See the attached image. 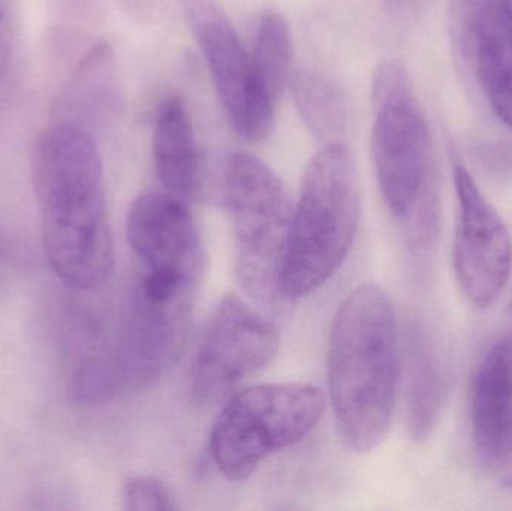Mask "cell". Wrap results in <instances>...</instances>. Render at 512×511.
<instances>
[{"mask_svg":"<svg viewBox=\"0 0 512 511\" xmlns=\"http://www.w3.org/2000/svg\"><path fill=\"white\" fill-rule=\"evenodd\" d=\"M33 185L51 270L78 293L104 288L113 275L114 239L104 168L90 132L68 120L45 129L36 144Z\"/></svg>","mask_w":512,"mask_h":511,"instance_id":"obj_1","label":"cell"},{"mask_svg":"<svg viewBox=\"0 0 512 511\" xmlns=\"http://www.w3.org/2000/svg\"><path fill=\"white\" fill-rule=\"evenodd\" d=\"M327 366L340 437L352 452H370L390 431L399 374L396 309L378 285H360L337 309Z\"/></svg>","mask_w":512,"mask_h":511,"instance_id":"obj_2","label":"cell"},{"mask_svg":"<svg viewBox=\"0 0 512 511\" xmlns=\"http://www.w3.org/2000/svg\"><path fill=\"white\" fill-rule=\"evenodd\" d=\"M372 152L376 179L391 215L405 222L418 246L438 231L429 125L408 71L381 63L372 83Z\"/></svg>","mask_w":512,"mask_h":511,"instance_id":"obj_3","label":"cell"},{"mask_svg":"<svg viewBox=\"0 0 512 511\" xmlns=\"http://www.w3.org/2000/svg\"><path fill=\"white\" fill-rule=\"evenodd\" d=\"M360 215L348 149L343 143L324 144L307 164L292 209L279 276L283 299H303L336 275L351 251Z\"/></svg>","mask_w":512,"mask_h":511,"instance_id":"obj_4","label":"cell"},{"mask_svg":"<svg viewBox=\"0 0 512 511\" xmlns=\"http://www.w3.org/2000/svg\"><path fill=\"white\" fill-rule=\"evenodd\" d=\"M222 191L233 225L237 279L259 305L276 308L285 300L279 276L294 209L288 191L274 170L248 152L228 156Z\"/></svg>","mask_w":512,"mask_h":511,"instance_id":"obj_5","label":"cell"},{"mask_svg":"<svg viewBox=\"0 0 512 511\" xmlns=\"http://www.w3.org/2000/svg\"><path fill=\"white\" fill-rule=\"evenodd\" d=\"M324 411V393L310 384L249 387L225 405L213 425V464L231 482L248 480L265 459L306 438Z\"/></svg>","mask_w":512,"mask_h":511,"instance_id":"obj_6","label":"cell"},{"mask_svg":"<svg viewBox=\"0 0 512 511\" xmlns=\"http://www.w3.org/2000/svg\"><path fill=\"white\" fill-rule=\"evenodd\" d=\"M183 12L206 59L234 131L252 143L273 131L274 107L239 33L216 0H183Z\"/></svg>","mask_w":512,"mask_h":511,"instance_id":"obj_7","label":"cell"},{"mask_svg":"<svg viewBox=\"0 0 512 511\" xmlns=\"http://www.w3.org/2000/svg\"><path fill=\"white\" fill-rule=\"evenodd\" d=\"M276 327L254 306L228 294L216 306L201 335L191 369V395L210 405L243 380L267 368L279 351Z\"/></svg>","mask_w":512,"mask_h":511,"instance_id":"obj_8","label":"cell"},{"mask_svg":"<svg viewBox=\"0 0 512 511\" xmlns=\"http://www.w3.org/2000/svg\"><path fill=\"white\" fill-rule=\"evenodd\" d=\"M194 294L161 296L135 282L114 326L120 389L146 390L176 366L192 324Z\"/></svg>","mask_w":512,"mask_h":511,"instance_id":"obj_9","label":"cell"},{"mask_svg":"<svg viewBox=\"0 0 512 511\" xmlns=\"http://www.w3.org/2000/svg\"><path fill=\"white\" fill-rule=\"evenodd\" d=\"M457 212L453 261L457 282L478 309L495 305L512 272V239L507 224L463 165L454 168Z\"/></svg>","mask_w":512,"mask_h":511,"instance_id":"obj_10","label":"cell"},{"mask_svg":"<svg viewBox=\"0 0 512 511\" xmlns=\"http://www.w3.org/2000/svg\"><path fill=\"white\" fill-rule=\"evenodd\" d=\"M132 251L144 275L180 287H197L203 245L188 203L168 192H146L132 203L126 221Z\"/></svg>","mask_w":512,"mask_h":511,"instance_id":"obj_11","label":"cell"},{"mask_svg":"<svg viewBox=\"0 0 512 511\" xmlns=\"http://www.w3.org/2000/svg\"><path fill=\"white\" fill-rule=\"evenodd\" d=\"M454 50L493 113L512 129V20L499 0H450Z\"/></svg>","mask_w":512,"mask_h":511,"instance_id":"obj_12","label":"cell"},{"mask_svg":"<svg viewBox=\"0 0 512 511\" xmlns=\"http://www.w3.org/2000/svg\"><path fill=\"white\" fill-rule=\"evenodd\" d=\"M471 422L481 470L496 486L512 491V333L496 339L478 365Z\"/></svg>","mask_w":512,"mask_h":511,"instance_id":"obj_13","label":"cell"},{"mask_svg":"<svg viewBox=\"0 0 512 511\" xmlns=\"http://www.w3.org/2000/svg\"><path fill=\"white\" fill-rule=\"evenodd\" d=\"M63 375L69 399L77 405L110 401L120 389L114 332L80 306L65 311L59 329Z\"/></svg>","mask_w":512,"mask_h":511,"instance_id":"obj_14","label":"cell"},{"mask_svg":"<svg viewBox=\"0 0 512 511\" xmlns=\"http://www.w3.org/2000/svg\"><path fill=\"white\" fill-rule=\"evenodd\" d=\"M152 144L156 176L165 192L186 203L197 200L203 191V165L194 123L177 96L159 105Z\"/></svg>","mask_w":512,"mask_h":511,"instance_id":"obj_15","label":"cell"},{"mask_svg":"<svg viewBox=\"0 0 512 511\" xmlns=\"http://www.w3.org/2000/svg\"><path fill=\"white\" fill-rule=\"evenodd\" d=\"M408 426L417 441L429 438L441 416L445 377L435 345L420 324L411 326L406 345Z\"/></svg>","mask_w":512,"mask_h":511,"instance_id":"obj_16","label":"cell"},{"mask_svg":"<svg viewBox=\"0 0 512 511\" xmlns=\"http://www.w3.org/2000/svg\"><path fill=\"white\" fill-rule=\"evenodd\" d=\"M289 87L304 123L318 140L342 143L345 135L346 102L337 84L316 72L292 75Z\"/></svg>","mask_w":512,"mask_h":511,"instance_id":"obj_17","label":"cell"},{"mask_svg":"<svg viewBox=\"0 0 512 511\" xmlns=\"http://www.w3.org/2000/svg\"><path fill=\"white\" fill-rule=\"evenodd\" d=\"M252 60L262 84L279 101L292 80V38L288 21L276 11L259 17L255 27Z\"/></svg>","mask_w":512,"mask_h":511,"instance_id":"obj_18","label":"cell"},{"mask_svg":"<svg viewBox=\"0 0 512 511\" xmlns=\"http://www.w3.org/2000/svg\"><path fill=\"white\" fill-rule=\"evenodd\" d=\"M123 509L170 511L177 509L170 489L153 477H129L122 488Z\"/></svg>","mask_w":512,"mask_h":511,"instance_id":"obj_19","label":"cell"},{"mask_svg":"<svg viewBox=\"0 0 512 511\" xmlns=\"http://www.w3.org/2000/svg\"><path fill=\"white\" fill-rule=\"evenodd\" d=\"M499 2L504 6L505 11H507V14L510 15L512 20V0H499Z\"/></svg>","mask_w":512,"mask_h":511,"instance_id":"obj_20","label":"cell"},{"mask_svg":"<svg viewBox=\"0 0 512 511\" xmlns=\"http://www.w3.org/2000/svg\"><path fill=\"white\" fill-rule=\"evenodd\" d=\"M2 26H3V14H2V9H0V35H2Z\"/></svg>","mask_w":512,"mask_h":511,"instance_id":"obj_21","label":"cell"},{"mask_svg":"<svg viewBox=\"0 0 512 511\" xmlns=\"http://www.w3.org/2000/svg\"><path fill=\"white\" fill-rule=\"evenodd\" d=\"M396 2H403V0H396Z\"/></svg>","mask_w":512,"mask_h":511,"instance_id":"obj_22","label":"cell"}]
</instances>
